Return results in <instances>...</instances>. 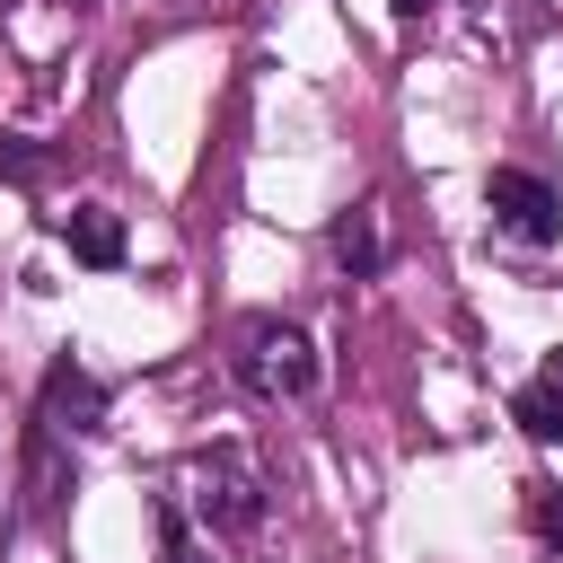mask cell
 Here are the masks:
<instances>
[{"label": "cell", "mask_w": 563, "mask_h": 563, "mask_svg": "<svg viewBox=\"0 0 563 563\" xmlns=\"http://www.w3.org/2000/svg\"><path fill=\"white\" fill-rule=\"evenodd\" d=\"M35 422L44 431H70V440H88V431H106V387L62 352L53 369H44V405H35Z\"/></svg>", "instance_id": "4"}, {"label": "cell", "mask_w": 563, "mask_h": 563, "mask_svg": "<svg viewBox=\"0 0 563 563\" xmlns=\"http://www.w3.org/2000/svg\"><path fill=\"white\" fill-rule=\"evenodd\" d=\"M396 18H422V0H396Z\"/></svg>", "instance_id": "10"}, {"label": "cell", "mask_w": 563, "mask_h": 563, "mask_svg": "<svg viewBox=\"0 0 563 563\" xmlns=\"http://www.w3.org/2000/svg\"><path fill=\"white\" fill-rule=\"evenodd\" d=\"M545 378H554V387H563V352H554V369H545Z\"/></svg>", "instance_id": "11"}, {"label": "cell", "mask_w": 563, "mask_h": 563, "mask_svg": "<svg viewBox=\"0 0 563 563\" xmlns=\"http://www.w3.org/2000/svg\"><path fill=\"white\" fill-rule=\"evenodd\" d=\"M484 211H493V229L519 238V246H554V238H563V194H554L545 176H528V167H493V176H484Z\"/></svg>", "instance_id": "3"}, {"label": "cell", "mask_w": 563, "mask_h": 563, "mask_svg": "<svg viewBox=\"0 0 563 563\" xmlns=\"http://www.w3.org/2000/svg\"><path fill=\"white\" fill-rule=\"evenodd\" d=\"M528 510H537V537L563 554V484H537V501H528Z\"/></svg>", "instance_id": "9"}, {"label": "cell", "mask_w": 563, "mask_h": 563, "mask_svg": "<svg viewBox=\"0 0 563 563\" xmlns=\"http://www.w3.org/2000/svg\"><path fill=\"white\" fill-rule=\"evenodd\" d=\"M62 238H70V255L97 264V273L123 264V220H114L106 202H70V211H62Z\"/></svg>", "instance_id": "5"}, {"label": "cell", "mask_w": 563, "mask_h": 563, "mask_svg": "<svg viewBox=\"0 0 563 563\" xmlns=\"http://www.w3.org/2000/svg\"><path fill=\"white\" fill-rule=\"evenodd\" d=\"M378 255H387V246H378V202L343 211V220H334V264H343V273H378Z\"/></svg>", "instance_id": "6"}, {"label": "cell", "mask_w": 563, "mask_h": 563, "mask_svg": "<svg viewBox=\"0 0 563 563\" xmlns=\"http://www.w3.org/2000/svg\"><path fill=\"white\" fill-rule=\"evenodd\" d=\"M150 528H158V563H202V545L185 528V501H150Z\"/></svg>", "instance_id": "7"}, {"label": "cell", "mask_w": 563, "mask_h": 563, "mask_svg": "<svg viewBox=\"0 0 563 563\" xmlns=\"http://www.w3.org/2000/svg\"><path fill=\"white\" fill-rule=\"evenodd\" d=\"M238 378H246L264 405H290V396L317 387V343H308L290 317H255V325L238 334Z\"/></svg>", "instance_id": "2"}, {"label": "cell", "mask_w": 563, "mask_h": 563, "mask_svg": "<svg viewBox=\"0 0 563 563\" xmlns=\"http://www.w3.org/2000/svg\"><path fill=\"white\" fill-rule=\"evenodd\" d=\"M264 501H273V484H264L255 449L211 440V449L185 457V510H194L211 537H255V528H264Z\"/></svg>", "instance_id": "1"}, {"label": "cell", "mask_w": 563, "mask_h": 563, "mask_svg": "<svg viewBox=\"0 0 563 563\" xmlns=\"http://www.w3.org/2000/svg\"><path fill=\"white\" fill-rule=\"evenodd\" d=\"M510 413H519L537 440H563V387H554V378H545V387H519V405H510Z\"/></svg>", "instance_id": "8"}]
</instances>
